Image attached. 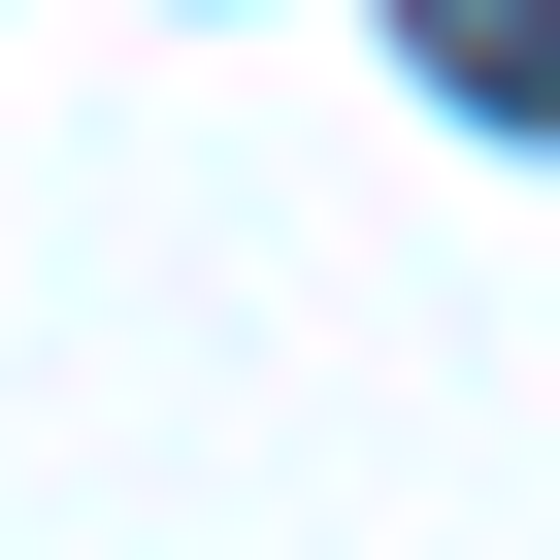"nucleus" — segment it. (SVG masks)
I'll return each mask as SVG.
<instances>
[{"label": "nucleus", "instance_id": "obj_1", "mask_svg": "<svg viewBox=\"0 0 560 560\" xmlns=\"http://www.w3.org/2000/svg\"><path fill=\"white\" fill-rule=\"evenodd\" d=\"M429 100H494V132H560V0H429Z\"/></svg>", "mask_w": 560, "mask_h": 560}]
</instances>
